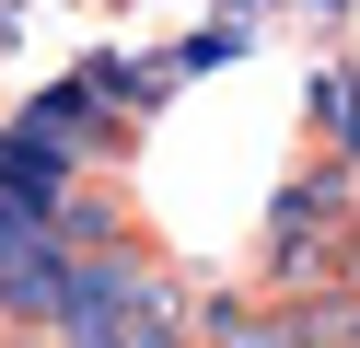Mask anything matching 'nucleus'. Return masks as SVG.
Returning a JSON list of instances; mask_svg holds the SVG:
<instances>
[{"label":"nucleus","instance_id":"f257e3e1","mask_svg":"<svg viewBox=\"0 0 360 348\" xmlns=\"http://www.w3.org/2000/svg\"><path fill=\"white\" fill-rule=\"evenodd\" d=\"M314 116H326V151H360V82H349V70L314 82Z\"/></svg>","mask_w":360,"mask_h":348},{"label":"nucleus","instance_id":"f03ea898","mask_svg":"<svg viewBox=\"0 0 360 348\" xmlns=\"http://www.w3.org/2000/svg\"><path fill=\"white\" fill-rule=\"evenodd\" d=\"M349 348H360V314H349Z\"/></svg>","mask_w":360,"mask_h":348}]
</instances>
